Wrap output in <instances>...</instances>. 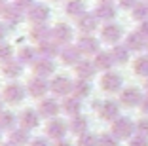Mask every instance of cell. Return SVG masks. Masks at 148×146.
<instances>
[{
    "label": "cell",
    "mask_w": 148,
    "mask_h": 146,
    "mask_svg": "<svg viewBox=\"0 0 148 146\" xmlns=\"http://www.w3.org/2000/svg\"><path fill=\"white\" fill-rule=\"evenodd\" d=\"M144 42H146V38H144L140 32L129 34V38H127V46H129L131 49H140V47H144Z\"/></svg>",
    "instance_id": "obj_6"
},
{
    "label": "cell",
    "mask_w": 148,
    "mask_h": 146,
    "mask_svg": "<svg viewBox=\"0 0 148 146\" xmlns=\"http://www.w3.org/2000/svg\"><path fill=\"white\" fill-rule=\"evenodd\" d=\"M120 36H122V29L118 25H106L105 29H103V38H105L106 42H118Z\"/></svg>",
    "instance_id": "obj_1"
},
{
    "label": "cell",
    "mask_w": 148,
    "mask_h": 146,
    "mask_svg": "<svg viewBox=\"0 0 148 146\" xmlns=\"http://www.w3.org/2000/svg\"><path fill=\"white\" fill-rule=\"evenodd\" d=\"M103 2H110V0H103Z\"/></svg>",
    "instance_id": "obj_19"
},
{
    "label": "cell",
    "mask_w": 148,
    "mask_h": 146,
    "mask_svg": "<svg viewBox=\"0 0 148 146\" xmlns=\"http://www.w3.org/2000/svg\"><path fill=\"white\" fill-rule=\"evenodd\" d=\"M95 15L101 17V19H112L114 15H116V10H114V6L110 4V2H103V4L97 8Z\"/></svg>",
    "instance_id": "obj_2"
},
{
    "label": "cell",
    "mask_w": 148,
    "mask_h": 146,
    "mask_svg": "<svg viewBox=\"0 0 148 146\" xmlns=\"http://www.w3.org/2000/svg\"><path fill=\"white\" fill-rule=\"evenodd\" d=\"M120 4H122L123 8H135L137 0H120Z\"/></svg>",
    "instance_id": "obj_15"
},
{
    "label": "cell",
    "mask_w": 148,
    "mask_h": 146,
    "mask_svg": "<svg viewBox=\"0 0 148 146\" xmlns=\"http://www.w3.org/2000/svg\"><path fill=\"white\" fill-rule=\"evenodd\" d=\"M66 13L69 15H84V2L82 0H69L66 2Z\"/></svg>",
    "instance_id": "obj_5"
},
{
    "label": "cell",
    "mask_w": 148,
    "mask_h": 146,
    "mask_svg": "<svg viewBox=\"0 0 148 146\" xmlns=\"http://www.w3.org/2000/svg\"><path fill=\"white\" fill-rule=\"evenodd\" d=\"M99 64H101V66H108V64H110L108 55H105V53H103V55H99Z\"/></svg>",
    "instance_id": "obj_16"
},
{
    "label": "cell",
    "mask_w": 148,
    "mask_h": 146,
    "mask_svg": "<svg viewBox=\"0 0 148 146\" xmlns=\"http://www.w3.org/2000/svg\"><path fill=\"white\" fill-rule=\"evenodd\" d=\"M122 99L125 104H137V103H140V93L137 89H125L122 95Z\"/></svg>",
    "instance_id": "obj_7"
},
{
    "label": "cell",
    "mask_w": 148,
    "mask_h": 146,
    "mask_svg": "<svg viewBox=\"0 0 148 146\" xmlns=\"http://www.w3.org/2000/svg\"><path fill=\"white\" fill-rule=\"evenodd\" d=\"M120 84H122V80H120V76H116V74H108V76L105 78V82H103V86L106 87V89L114 91L120 87Z\"/></svg>",
    "instance_id": "obj_9"
},
{
    "label": "cell",
    "mask_w": 148,
    "mask_h": 146,
    "mask_svg": "<svg viewBox=\"0 0 148 146\" xmlns=\"http://www.w3.org/2000/svg\"><path fill=\"white\" fill-rule=\"evenodd\" d=\"M114 129H116V133L120 135V137H127V135L133 131V123H131L127 118H123V120H120L116 125H114Z\"/></svg>",
    "instance_id": "obj_4"
},
{
    "label": "cell",
    "mask_w": 148,
    "mask_h": 146,
    "mask_svg": "<svg viewBox=\"0 0 148 146\" xmlns=\"http://www.w3.org/2000/svg\"><path fill=\"white\" fill-rule=\"evenodd\" d=\"M146 89H148V82H146Z\"/></svg>",
    "instance_id": "obj_20"
},
{
    "label": "cell",
    "mask_w": 148,
    "mask_h": 146,
    "mask_svg": "<svg viewBox=\"0 0 148 146\" xmlns=\"http://www.w3.org/2000/svg\"><path fill=\"white\" fill-rule=\"evenodd\" d=\"M114 57H116L120 63H123V61H127V49L122 46H118L116 49H114Z\"/></svg>",
    "instance_id": "obj_11"
},
{
    "label": "cell",
    "mask_w": 148,
    "mask_h": 146,
    "mask_svg": "<svg viewBox=\"0 0 148 146\" xmlns=\"http://www.w3.org/2000/svg\"><path fill=\"white\" fill-rule=\"evenodd\" d=\"M97 27V17L95 15H80V29L86 30V32H91V30H95Z\"/></svg>",
    "instance_id": "obj_3"
},
{
    "label": "cell",
    "mask_w": 148,
    "mask_h": 146,
    "mask_svg": "<svg viewBox=\"0 0 148 146\" xmlns=\"http://www.w3.org/2000/svg\"><path fill=\"white\" fill-rule=\"evenodd\" d=\"M82 47L86 49V51H95L97 49V42L93 38H84L82 40Z\"/></svg>",
    "instance_id": "obj_12"
},
{
    "label": "cell",
    "mask_w": 148,
    "mask_h": 146,
    "mask_svg": "<svg viewBox=\"0 0 148 146\" xmlns=\"http://www.w3.org/2000/svg\"><path fill=\"white\" fill-rule=\"evenodd\" d=\"M139 131L143 137H148V120H140L139 121Z\"/></svg>",
    "instance_id": "obj_14"
},
{
    "label": "cell",
    "mask_w": 148,
    "mask_h": 146,
    "mask_svg": "<svg viewBox=\"0 0 148 146\" xmlns=\"http://www.w3.org/2000/svg\"><path fill=\"white\" fill-rule=\"evenodd\" d=\"M148 15V6L146 4H137L133 8V17L135 19H144Z\"/></svg>",
    "instance_id": "obj_10"
},
{
    "label": "cell",
    "mask_w": 148,
    "mask_h": 146,
    "mask_svg": "<svg viewBox=\"0 0 148 146\" xmlns=\"http://www.w3.org/2000/svg\"><path fill=\"white\" fill-rule=\"evenodd\" d=\"M143 110H144V112H148V99L144 101V106H143Z\"/></svg>",
    "instance_id": "obj_18"
},
{
    "label": "cell",
    "mask_w": 148,
    "mask_h": 146,
    "mask_svg": "<svg viewBox=\"0 0 148 146\" xmlns=\"http://www.w3.org/2000/svg\"><path fill=\"white\" fill-rule=\"evenodd\" d=\"M135 72L140 76H148V55H143L135 61Z\"/></svg>",
    "instance_id": "obj_8"
},
{
    "label": "cell",
    "mask_w": 148,
    "mask_h": 146,
    "mask_svg": "<svg viewBox=\"0 0 148 146\" xmlns=\"http://www.w3.org/2000/svg\"><path fill=\"white\" fill-rule=\"evenodd\" d=\"M131 146H148V141H146V137H135L133 141H131Z\"/></svg>",
    "instance_id": "obj_13"
},
{
    "label": "cell",
    "mask_w": 148,
    "mask_h": 146,
    "mask_svg": "<svg viewBox=\"0 0 148 146\" xmlns=\"http://www.w3.org/2000/svg\"><path fill=\"white\" fill-rule=\"evenodd\" d=\"M139 32L144 36V38H148V21H144L143 25H140V29H139Z\"/></svg>",
    "instance_id": "obj_17"
}]
</instances>
